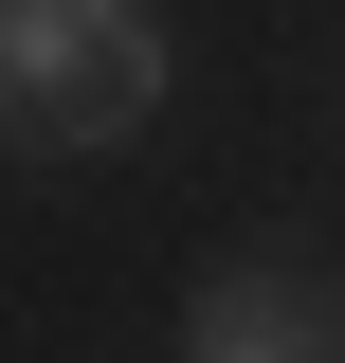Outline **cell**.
Wrapping results in <instances>:
<instances>
[{
	"instance_id": "6da1fadb",
	"label": "cell",
	"mask_w": 345,
	"mask_h": 363,
	"mask_svg": "<svg viewBox=\"0 0 345 363\" xmlns=\"http://www.w3.org/2000/svg\"><path fill=\"white\" fill-rule=\"evenodd\" d=\"M164 109V18L146 0H0V145L109 164Z\"/></svg>"
},
{
	"instance_id": "7a4b0ae2",
	"label": "cell",
	"mask_w": 345,
	"mask_h": 363,
	"mask_svg": "<svg viewBox=\"0 0 345 363\" xmlns=\"http://www.w3.org/2000/svg\"><path fill=\"white\" fill-rule=\"evenodd\" d=\"M182 363H327V272H291V255L218 272L182 309Z\"/></svg>"
},
{
	"instance_id": "3957f363",
	"label": "cell",
	"mask_w": 345,
	"mask_h": 363,
	"mask_svg": "<svg viewBox=\"0 0 345 363\" xmlns=\"http://www.w3.org/2000/svg\"><path fill=\"white\" fill-rule=\"evenodd\" d=\"M327 363H345V345H327Z\"/></svg>"
}]
</instances>
